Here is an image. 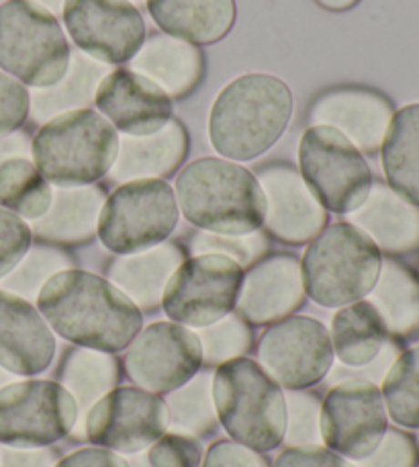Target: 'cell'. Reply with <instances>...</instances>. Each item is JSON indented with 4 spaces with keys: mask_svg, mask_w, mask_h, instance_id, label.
Returning a JSON list of instances; mask_svg holds the SVG:
<instances>
[{
    "mask_svg": "<svg viewBox=\"0 0 419 467\" xmlns=\"http://www.w3.org/2000/svg\"><path fill=\"white\" fill-rule=\"evenodd\" d=\"M158 27L187 44L209 46L236 23V0H146Z\"/></svg>",
    "mask_w": 419,
    "mask_h": 467,
    "instance_id": "obj_23",
    "label": "cell"
},
{
    "mask_svg": "<svg viewBox=\"0 0 419 467\" xmlns=\"http://www.w3.org/2000/svg\"><path fill=\"white\" fill-rule=\"evenodd\" d=\"M260 367L287 389H303L325 378L333 363L328 328L307 316L276 322L260 340Z\"/></svg>",
    "mask_w": 419,
    "mask_h": 467,
    "instance_id": "obj_14",
    "label": "cell"
},
{
    "mask_svg": "<svg viewBox=\"0 0 419 467\" xmlns=\"http://www.w3.org/2000/svg\"><path fill=\"white\" fill-rule=\"evenodd\" d=\"M31 248V228L19 215L0 207V279L6 277Z\"/></svg>",
    "mask_w": 419,
    "mask_h": 467,
    "instance_id": "obj_42",
    "label": "cell"
},
{
    "mask_svg": "<svg viewBox=\"0 0 419 467\" xmlns=\"http://www.w3.org/2000/svg\"><path fill=\"white\" fill-rule=\"evenodd\" d=\"M381 250L352 223H333L312 240L301 263L305 294L325 307L364 299L379 279Z\"/></svg>",
    "mask_w": 419,
    "mask_h": 467,
    "instance_id": "obj_6",
    "label": "cell"
},
{
    "mask_svg": "<svg viewBox=\"0 0 419 467\" xmlns=\"http://www.w3.org/2000/svg\"><path fill=\"white\" fill-rule=\"evenodd\" d=\"M95 101L105 119L128 136H149L172 121V99L133 70L108 72Z\"/></svg>",
    "mask_w": 419,
    "mask_h": 467,
    "instance_id": "obj_17",
    "label": "cell"
},
{
    "mask_svg": "<svg viewBox=\"0 0 419 467\" xmlns=\"http://www.w3.org/2000/svg\"><path fill=\"white\" fill-rule=\"evenodd\" d=\"M393 115L395 111L387 97L371 88L346 87L317 99L312 121L333 128L358 150L374 154L383 146Z\"/></svg>",
    "mask_w": 419,
    "mask_h": 467,
    "instance_id": "obj_19",
    "label": "cell"
},
{
    "mask_svg": "<svg viewBox=\"0 0 419 467\" xmlns=\"http://www.w3.org/2000/svg\"><path fill=\"white\" fill-rule=\"evenodd\" d=\"M189 138L180 121H170L149 136H125L111 166L115 181L162 179L179 169L187 156Z\"/></svg>",
    "mask_w": 419,
    "mask_h": 467,
    "instance_id": "obj_24",
    "label": "cell"
},
{
    "mask_svg": "<svg viewBox=\"0 0 419 467\" xmlns=\"http://www.w3.org/2000/svg\"><path fill=\"white\" fill-rule=\"evenodd\" d=\"M332 347L340 363L364 369L387 347L393 337L368 299L340 307L332 322Z\"/></svg>",
    "mask_w": 419,
    "mask_h": 467,
    "instance_id": "obj_28",
    "label": "cell"
},
{
    "mask_svg": "<svg viewBox=\"0 0 419 467\" xmlns=\"http://www.w3.org/2000/svg\"><path fill=\"white\" fill-rule=\"evenodd\" d=\"M260 187L266 199L264 223L276 238L292 244L313 240L328 222L320 199L291 166H271L260 172Z\"/></svg>",
    "mask_w": 419,
    "mask_h": 467,
    "instance_id": "obj_18",
    "label": "cell"
},
{
    "mask_svg": "<svg viewBox=\"0 0 419 467\" xmlns=\"http://www.w3.org/2000/svg\"><path fill=\"white\" fill-rule=\"evenodd\" d=\"M172 187L160 179L129 181L105 199L98 218L100 242L115 254H133L170 236L179 223Z\"/></svg>",
    "mask_w": 419,
    "mask_h": 467,
    "instance_id": "obj_8",
    "label": "cell"
},
{
    "mask_svg": "<svg viewBox=\"0 0 419 467\" xmlns=\"http://www.w3.org/2000/svg\"><path fill=\"white\" fill-rule=\"evenodd\" d=\"M203 467H268V462L238 441H217L209 447Z\"/></svg>",
    "mask_w": 419,
    "mask_h": 467,
    "instance_id": "obj_45",
    "label": "cell"
},
{
    "mask_svg": "<svg viewBox=\"0 0 419 467\" xmlns=\"http://www.w3.org/2000/svg\"><path fill=\"white\" fill-rule=\"evenodd\" d=\"M182 250L172 242L123 254L108 266V279L138 307H154L162 302L168 281L182 265Z\"/></svg>",
    "mask_w": 419,
    "mask_h": 467,
    "instance_id": "obj_26",
    "label": "cell"
},
{
    "mask_svg": "<svg viewBox=\"0 0 419 467\" xmlns=\"http://www.w3.org/2000/svg\"><path fill=\"white\" fill-rule=\"evenodd\" d=\"M54 353V335L39 310L0 289V367L16 375H37L47 369Z\"/></svg>",
    "mask_w": 419,
    "mask_h": 467,
    "instance_id": "obj_20",
    "label": "cell"
},
{
    "mask_svg": "<svg viewBox=\"0 0 419 467\" xmlns=\"http://www.w3.org/2000/svg\"><path fill=\"white\" fill-rule=\"evenodd\" d=\"M29 3H36L39 6H44L46 11H49L52 15H62L66 0H29Z\"/></svg>",
    "mask_w": 419,
    "mask_h": 467,
    "instance_id": "obj_50",
    "label": "cell"
},
{
    "mask_svg": "<svg viewBox=\"0 0 419 467\" xmlns=\"http://www.w3.org/2000/svg\"><path fill=\"white\" fill-rule=\"evenodd\" d=\"M54 191L29 158L16 156L0 164V205L25 220H39L52 205Z\"/></svg>",
    "mask_w": 419,
    "mask_h": 467,
    "instance_id": "obj_32",
    "label": "cell"
},
{
    "mask_svg": "<svg viewBox=\"0 0 419 467\" xmlns=\"http://www.w3.org/2000/svg\"><path fill=\"white\" fill-rule=\"evenodd\" d=\"M29 90L8 74L0 72V138L13 133L29 113Z\"/></svg>",
    "mask_w": 419,
    "mask_h": 467,
    "instance_id": "obj_43",
    "label": "cell"
},
{
    "mask_svg": "<svg viewBox=\"0 0 419 467\" xmlns=\"http://www.w3.org/2000/svg\"><path fill=\"white\" fill-rule=\"evenodd\" d=\"M108 72H111L108 64L95 60L84 52L72 54L68 70L56 85L33 88L29 93L33 119L47 123L64 113L87 109L95 101L100 82Z\"/></svg>",
    "mask_w": 419,
    "mask_h": 467,
    "instance_id": "obj_27",
    "label": "cell"
},
{
    "mask_svg": "<svg viewBox=\"0 0 419 467\" xmlns=\"http://www.w3.org/2000/svg\"><path fill=\"white\" fill-rule=\"evenodd\" d=\"M317 5L325 11H332V13H343V11H350V8H354L360 0H315Z\"/></svg>",
    "mask_w": 419,
    "mask_h": 467,
    "instance_id": "obj_49",
    "label": "cell"
},
{
    "mask_svg": "<svg viewBox=\"0 0 419 467\" xmlns=\"http://www.w3.org/2000/svg\"><path fill=\"white\" fill-rule=\"evenodd\" d=\"M78 404L62 383L27 379L0 389V443L46 447L68 435Z\"/></svg>",
    "mask_w": 419,
    "mask_h": 467,
    "instance_id": "obj_11",
    "label": "cell"
},
{
    "mask_svg": "<svg viewBox=\"0 0 419 467\" xmlns=\"http://www.w3.org/2000/svg\"><path fill=\"white\" fill-rule=\"evenodd\" d=\"M203 365L197 332L176 322H156L138 332L129 343L125 369L148 391L162 394L195 378Z\"/></svg>",
    "mask_w": 419,
    "mask_h": 467,
    "instance_id": "obj_15",
    "label": "cell"
},
{
    "mask_svg": "<svg viewBox=\"0 0 419 467\" xmlns=\"http://www.w3.org/2000/svg\"><path fill=\"white\" fill-rule=\"evenodd\" d=\"M381 386L389 419L399 427L419 431V345L395 358Z\"/></svg>",
    "mask_w": 419,
    "mask_h": 467,
    "instance_id": "obj_34",
    "label": "cell"
},
{
    "mask_svg": "<svg viewBox=\"0 0 419 467\" xmlns=\"http://www.w3.org/2000/svg\"><path fill=\"white\" fill-rule=\"evenodd\" d=\"M29 154H31V144L23 133H13V136L0 138V164L8 161V158H16V156L27 158Z\"/></svg>",
    "mask_w": 419,
    "mask_h": 467,
    "instance_id": "obj_48",
    "label": "cell"
},
{
    "mask_svg": "<svg viewBox=\"0 0 419 467\" xmlns=\"http://www.w3.org/2000/svg\"><path fill=\"white\" fill-rule=\"evenodd\" d=\"M62 15L74 44L95 60L128 62L144 46V16L129 0H66Z\"/></svg>",
    "mask_w": 419,
    "mask_h": 467,
    "instance_id": "obj_16",
    "label": "cell"
},
{
    "mask_svg": "<svg viewBox=\"0 0 419 467\" xmlns=\"http://www.w3.org/2000/svg\"><path fill=\"white\" fill-rule=\"evenodd\" d=\"M103 205L105 195L97 187H60L54 191L44 218L33 223V230L39 238L62 244L84 242L95 236Z\"/></svg>",
    "mask_w": 419,
    "mask_h": 467,
    "instance_id": "obj_29",
    "label": "cell"
},
{
    "mask_svg": "<svg viewBox=\"0 0 419 467\" xmlns=\"http://www.w3.org/2000/svg\"><path fill=\"white\" fill-rule=\"evenodd\" d=\"M129 3H131V5H136V6H141V5L146 3V0H129Z\"/></svg>",
    "mask_w": 419,
    "mask_h": 467,
    "instance_id": "obj_51",
    "label": "cell"
},
{
    "mask_svg": "<svg viewBox=\"0 0 419 467\" xmlns=\"http://www.w3.org/2000/svg\"><path fill=\"white\" fill-rule=\"evenodd\" d=\"M200 457L203 451L195 439L182 432H170L149 445L148 453L133 460L129 467H199Z\"/></svg>",
    "mask_w": 419,
    "mask_h": 467,
    "instance_id": "obj_39",
    "label": "cell"
},
{
    "mask_svg": "<svg viewBox=\"0 0 419 467\" xmlns=\"http://www.w3.org/2000/svg\"><path fill=\"white\" fill-rule=\"evenodd\" d=\"M419 449L415 439L399 429H387L371 455L354 462L356 467H417Z\"/></svg>",
    "mask_w": 419,
    "mask_h": 467,
    "instance_id": "obj_41",
    "label": "cell"
},
{
    "mask_svg": "<svg viewBox=\"0 0 419 467\" xmlns=\"http://www.w3.org/2000/svg\"><path fill=\"white\" fill-rule=\"evenodd\" d=\"M383 171L393 191L419 205V103L393 115L383 141Z\"/></svg>",
    "mask_w": 419,
    "mask_h": 467,
    "instance_id": "obj_31",
    "label": "cell"
},
{
    "mask_svg": "<svg viewBox=\"0 0 419 467\" xmlns=\"http://www.w3.org/2000/svg\"><path fill=\"white\" fill-rule=\"evenodd\" d=\"M49 328L84 348L117 353L141 330V312L111 281L80 269L54 275L37 296Z\"/></svg>",
    "mask_w": 419,
    "mask_h": 467,
    "instance_id": "obj_1",
    "label": "cell"
},
{
    "mask_svg": "<svg viewBox=\"0 0 419 467\" xmlns=\"http://www.w3.org/2000/svg\"><path fill=\"white\" fill-rule=\"evenodd\" d=\"M266 250V238L262 234L251 232L241 236H230V234H199L192 242V253L195 254H221L231 258L240 266L254 263L256 258Z\"/></svg>",
    "mask_w": 419,
    "mask_h": 467,
    "instance_id": "obj_38",
    "label": "cell"
},
{
    "mask_svg": "<svg viewBox=\"0 0 419 467\" xmlns=\"http://www.w3.org/2000/svg\"><path fill=\"white\" fill-rule=\"evenodd\" d=\"M70 47L56 15L29 0L0 5V68L33 88L52 87L70 64Z\"/></svg>",
    "mask_w": 419,
    "mask_h": 467,
    "instance_id": "obj_7",
    "label": "cell"
},
{
    "mask_svg": "<svg viewBox=\"0 0 419 467\" xmlns=\"http://www.w3.org/2000/svg\"><path fill=\"white\" fill-rule=\"evenodd\" d=\"M176 202L192 226L230 236L258 232L266 215L258 179L223 158L190 162L176 179Z\"/></svg>",
    "mask_w": 419,
    "mask_h": 467,
    "instance_id": "obj_3",
    "label": "cell"
},
{
    "mask_svg": "<svg viewBox=\"0 0 419 467\" xmlns=\"http://www.w3.org/2000/svg\"><path fill=\"white\" fill-rule=\"evenodd\" d=\"M56 460L49 451L39 449H3L0 467H54Z\"/></svg>",
    "mask_w": 419,
    "mask_h": 467,
    "instance_id": "obj_47",
    "label": "cell"
},
{
    "mask_svg": "<svg viewBox=\"0 0 419 467\" xmlns=\"http://www.w3.org/2000/svg\"><path fill=\"white\" fill-rule=\"evenodd\" d=\"M301 177L325 210L350 213L371 193L373 174L364 156L328 125H312L299 144Z\"/></svg>",
    "mask_w": 419,
    "mask_h": 467,
    "instance_id": "obj_9",
    "label": "cell"
},
{
    "mask_svg": "<svg viewBox=\"0 0 419 467\" xmlns=\"http://www.w3.org/2000/svg\"><path fill=\"white\" fill-rule=\"evenodd\" d=\"M197 337L203 347V361L225 363L230 358L241 357L250 347V330L238 316L228 314L209 327H203Z\"/></svg>",
    "mask_w": 419,
    "mask_h": 467,
    "instance_id": "obj_37",
    "label": "cell"
},
{
    "mask_svg": "<svg viewBox=\"0 0 419 467\" xmlns=\"http://www.w3.org/2000/svg\"><path fill=\"white\" fill-rule=\"evenodd\" d=\"M211 378L207 373L195 375L184 386L172 389L166 400L168 422L174 432L200 435L213 424L215 406L211 394Z\"/></svg>",
    "mask_w": 419,
    "mask_h": 467,
    "instance_id": "obj_35",
    "label": "cell"
},
{
    "mask_svg": "<svg viewBox=\"0 0 419 467\" xmlns=\"http://www.w3.org/2000/svg\"><path fill=\"white\" fill-rule=\"evenodd\" d=\"M389 429V414L376 383L354 378L330 389L320 410V435L332 451L364 460Z\"/></svg>",
    "mask_w": 419,
    "mask_h": 467,
    "instance_id": "obj_12",
    "label": "cell"
},
{
    "mask_svg": "<svg viewBox=\"0 0 419 467\" xmlns=\"http://www.w3.org/2000/svg\"><path fill=\"white\" fill-rule=\"evenodd\" d=\"M70 269V258L56 248H33L21 258V263L0 279V287L23 299H37L39 291L54 275Z\"/></svg>",
    "mask_w": 419,
    "mask_h": 467,
    "instance_id": "obj_36",
    "label": "cell"
},
{
    "mask_svg": "<svg viewBox=\"0 0 419 467\" xmlns=\"http://www.w3.org/2000/svg\"><path fill=\"white\" fill-rule=\"evenodd\" d=\"M119 136L108 119L77 109L49 119L33 140L37 171L57 187H84L111 171Z\"/></svg>",
    "mask_w": 419,
    "mask_h": 467,
    "instance_id": "obj_5",
    "label": "cell"
},
{
    "mask_svg": "<svg viewBox=\"0 0 419 467\" xmlns=\"http://www.w3.org/2000/svg\"><path fill=\"white\" fill-rule=\"evenodd\" d=\"M292 115V93L271 74H244L231 80L211 107L209 138L231 161H251L274 146Z\"/></svg>",
    "mask_w": 419,
    "mask_h": 467,
    "instance_id": "obj_2",
    "label": "cell"
},
{
    "mask_svg": "<svg viewBox=\"0 0 419 467\" xmlns=\"http://www.w3.org/2000/svg\"><path fill=\"white\" fill-rule=\"evenodd\" d=\"M117 381V363L111 355L95 348H78L66 358L62 386L78 404V416L88 414L100 398L113 389Z\"/></svg>",
    "mask_w": 419,
    "mask_h": 467,
    "instance_id": "obj_33",
    "label": "cell"
},
{
    "mask_svg": "<svg viewBox=\"0 0 419 467\" xmlns=\"http://www.w3.org/2000/svg\"><path fill=\"white\" fill-rule=\"evenodd\" d=\"M381 253L409 254L419 250V207L384 182H373L364 203L348 213Z\"/></svg>",
    "mask_w": 419,
    "mask_h": 467,
    "instance_id": "obj_22",
    "label": "cell"
},
{
    "mask_svg": "<svg viewBox=\"0 0 419 467\" xmlns=\"http://www.w3.org/2000/svg\"><path fill=\"white\" fill-rule=\"evenodd\" d=\"M292 394L287 398V435L292 445H315L320 435V410L322 406L313 396L299 394L297 389H291Z\"/></svg>",
    "mask_w": 419,
    "mask_h": 467,
    "instance_id": "obj_40",
    "label": "cell"
},
{
    "mask_svg": "<svg viewBox=\"0 0 419 467\" xmlns=\"http://www.w3.org/2000/svg\"><path fill=\"white\" fill-rule=\"evenodd\" d=\"M131 70L152 80L170 99H180L203 77V54L182 39L154 36L131 57Z\"/></svg>",
    "mask_w": 419,
    "mask_h": 467,
    "instance_id": "obj_25",
    "label": "cell"
},
{
    "mask_svg": "<svg viewBox=\"0 0 419 467\" xmlns=\"http://www.w3.org/2000/svg\"><path fill=\"white\" fill-rule=\"evenodd\" d=\"M274 467H356L346 457L320 445H292L279 455Z\"/></svg>",
    "mask_w": 419,
    "mask_h": 467,
    "instance_id": "obj_44",
    "label": "cell"
},
{
    "mask_svg": "<svg viewBox=\"0 0 419 467\" xmlns=\"http://www.w3.org/2000/svg\"><path fill=\"white\" fill-rule=\"evenodd\" d=\"M305 297L301 263L279 254L258 263L241 281L236 307L246 320L266 324L295 312Z\"/></svg>",
    "mask_w": 419,
    "mask_h": 467,
    "instance_id": "obj_21",
    "label": "cell"
},
{
    "mask_svg": "<svg viewBox=\"0 0 419 467\" xmlns=\"http://www.w3.org/2000/svg\"><path fill=\"white\" fill-rule=\"evenodd\" d=\"M244 273L231 258L195 254L168 281L162 306L170 320L182 327L203 328L231 314L238 304Z\"/></svg>",
    "mask_w": 419,
    "mask_h": 467,
    "instance_id": "obj_10",
    "label": "cell"
},
{
    "mask_svg": "<svg viewBox=\"0 0 419 467\" xmlns=\"http://www.w3.org/2000/svg\"><path fill=\"white\" fill-rule=\"evenodd\" d=\"M168 427L166 402L144 388L111 389L87 414V435L92 443L128 455L154 445Z\"/></svg>",
    "mask_w": 419,
    "mask_h": 467,
    "instance_id": "obj_13",
    "label": "cell"
},
{
    "mask_svg": "<svg viewBox=\"0 0 419 467\" xmlns=\"http://www.w3.org/2000/svg\"><path fill=\"white\" fill-rule=\"evenodd\" d=\"M393 338L419 337V279L397 261H383L379 279L368 294Z\"/></svg>",
    "mask_w": 419,
    "mask_h": 467,
    "instance_id": "obj_30",
    "label": "cell"
},
{
    "mask_svg": "<svg viewBox=\"0 0 419 467\" xmlns=\"http://www.w3.org/2000/svg\"><path fill=\"white\" fill-rule=\"evenodd\" d=\"M415 445H417V449H419V432H417V437H415Z\"/></svg>",
    "mask_w": 419,
    "mask_h": 467,
    "instance_id": "obj_52",
    "label": "cell"
},
{
    "mask_svg": "<svg viewBox=\"0 0 419 467\" xmlns=\"http://www.w3.org/2000/svg\"><path fill=\"white\" fill-rule=\"evenodd\" d=\"M211 394L217 416L238 443L271 451L287 435V396L251 358L236 357L217 367Z\"/></svg>",
    "mask_w": 419,
    "mask_h": 467,
    "instance_id": "obj_4",
    "label": "cell"
},
{
    "mask_svg": "<svg viewBox=\"0 0 419 467\" xmlns=\"http://www.w3.org/2000/svg\"><path fill=\"white\" fill-rule=\"evenodd\" d=\"M54 467H129V463L105 447H87L64 457Z\"/></svg>",
    "mask_w": 419,
    "mask_h": 467,
    "instance_id": "obj_46",
    "label": "cell"
}]
</instances>
